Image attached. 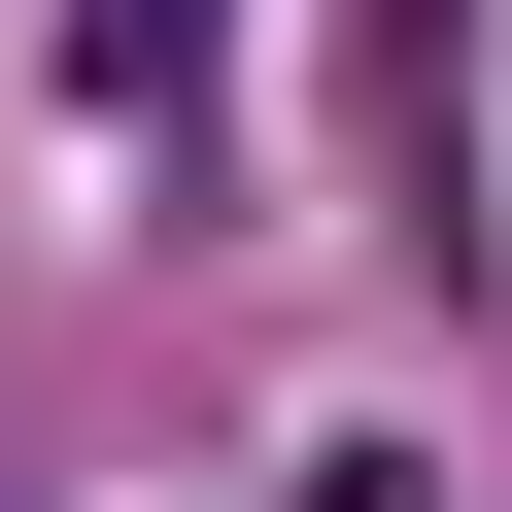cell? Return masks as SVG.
<instances>
[{
    "label": "cell",
    "mask_w": 512,
    "mask_h": 512,
    "mask_svg": "<svg viewBox=\"0 0 512 512\" xmlns=\"http://www.w3.org/2000/svg\"><path fill=\"white\" fill-rule=\"evenodd\" d=\"M205 35H239V0H69V103H103V137H171V103H205Z\"/></svg>",
    "instance_id": "obj_1"
}]
</instances>
